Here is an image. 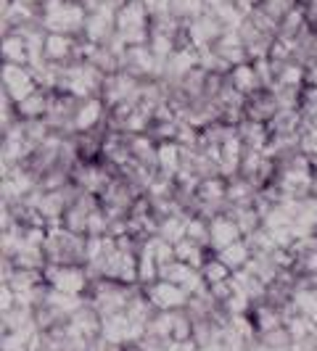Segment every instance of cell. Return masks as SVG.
Here are the masks:
<instances>
[{
    "label": "cell",
    "instance_id": "cell-9",
    "mask_svg": "<svg viewBox=\"0 0 317 351\" xmlns=\"http://www.w3.org/2000/svg\"><path fill=\"white\" fill-rule=\"evenodd\" d=\"M217 256L222 259V262L228 264L233 272H238V269H246L248 262H251V256H254V251L248 246L246 238H241V241H235V243H230L228 248H222V251H217Z\"/></svg>",
    "mask_w": 317,
    "mask_h": 351
},
{
    "label": "cell",
    "instance_id": "cell-3",
    "mask_svg": "<svg viewBox=\"0 0 317 351\" xmlns=\"http://www.w3.org/2000/svg\"><path fill=\"white\" fill-rule=\"evenodd\" d=\"M37 90L40 82L30 64H3V95H8L14 104H21Z\"/></svg>",
    "mask_w": 317,
    "mask_h": 351
},
{
    "label": "cell",
    "instance_id": "cell-8",
    "mask_svg": "<svg viewBox=\"0 0 317 351\" xmlns=\"http://www.w3.org/2000/svg\"><path fill=\"white\" fill-rule=\"evenodd\" d=\"M48 106H51V93L48 90H37L30 98H24L21 104H16V117L24 122H37V119H45L48 114Z\"/></svg>",
    "mask_w": 317,
    "mask_h": 351
},
{
    "label": "cell",
    "instance_id": "cell-11",
    "mask_svg": "<svg viewBox=\"0 0 317 351\" xmlns=\"http://www.w3.org/2000/svg\"><path fill=\"white\" fill-rule=\"evenodd\" d=\"M3 64H30L27 43L19 32L5 35V40H3Z\"/></svg>",
    "mask_w": 317,
    "mask_h": 351
},
{
    "label": "cell",
    "instance_id": "cell-7",
    "mask_svg": "<svg viewBox=\"0 0 317 351\" xmlns=\"http://www.w3.org/2000/svg\"><path fill=\"white\" fill-rule=\"evenodd\" d=\"M228 82H230V88L235 90V93H241L244 98L264 90L262 82H259V74L254 69V61H244V64L233 66V69L228 71Z\"/></svg>",
    "mask_w": 317,
    "mask_h": 351
},
{
    "label": "cell",
    "instance_id": "cell-5",
    "mask_svg": "<svg viewBox=\"0 0 317 351\" xmlns=\"http://www.w3.org/2000/svg\"><path fill=\"white\" fill-rule=\"evenodd\" d=\"M244 238V230L238 228V222H235V217L233 214H214L209 219V248L211 254H217V251H222V248H228L230 243H235V241H241Z\"/></svg>",
    "mask_w": 317,
    "mask_h": 351
},
{
    "label": "cell",
    "instance_id": "cell-12",
    "mask_svg": "<svg viewBox=\"0 0 317 351\" xmlns=\"http://www.w3.org/2000/svg\"><path fill=\"white\" fill-rule=\"evenodd\" d=\"M307 85L317 88V56L307 64Z\"/></svg>",
    "mask_w": 317,
    "mask_h": 351
},
{
    "label": "cell",
    "instance_id": "cell-10",
    "mask_svg": "<svg viewBox=\"0 0 317 351\" xmlns=\"http://www.w3.org/2000/svg\"><path fill=\"white\" fill-rule=\"evenodd\" d=\"M201 275H204V280H207V285L209 288H217V285H225V282H230V278H233V269H230L228 264L222 262L217 254H209V259L204 262V267H201Z\"/></svg>",
    "mask_w": 317,
    "mask_h": 351
},
{
    "label": "cell",
    "instance_id": "cell-1",
    "mask_svg": "<svg viewBox=\"0 0 317 351\" xmlns=\"http://www.w3.org/2000/svg\"><path fill=\"white\" fill-rule=\"evenodd\" d=\"M43 275H45L48 288H53V291L67 293V296H85L88 299L93 278H90L85 264H48Z\"/></svg>",
    "mask_w": 317,
    "mask_h": 351
},
{
    "label": "cell",
    "instance_id": "cell-2",
    "mask_svg": "<svg viewBox=\"0 0 317 351\" xmlns=\"http://www.w3.org/2000/svg\"><path fill=\"white\" fill-rule=\"evenodd\" d=\"M143 293L148 296V301L154 304L156 312H180L191 301V293L183 285H177L172 280H164V278L143 285Z\"/></svg>",
    "mask_w": 317,
    "mask_h": 351
},
{
    "label": "cell",
    "instance_id": "cell-6",
    "mask_svg": "<svg viewBox=\"0 0 317 351\" xmlns=\"http://www.w3.org/2000/svg\"><path fill=\"white\" fill-rule=\"evenodd\" d=\"M45 61L58 64V66H67L71 61H80L77 58V43H74V37L48 32V37H45Z\"/></svg>",
    "mask_w": 317,
    "mask_h": 351
},
{
    "label": "cell",
    "instance_id": "cell-4",
    "mask_svg": "<svg viewBox=\"0 0 317 351\" xmlns=\"http://www.w3.org/2000/svg\"><path fill=\"white\" fill-rule=\"evenodd\" d=\"M108 119V106L101 95L93 98H82L77 108H74V119H71V132L74 135H88L95 132V127H104V122Z\"/></svg>",
    "mask_w": 317,
    "mask_h": 351
}]
</instances>
